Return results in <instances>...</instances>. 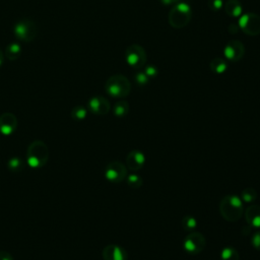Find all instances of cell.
<instances>
[{
	"label": "cell",
	"instance_id": "1",
	"mask_svg": "<svg viewBox=\"0 0 260 260\" xmlns=\"http://www.w3.org/2000/svg\"><path fill=\"white\" fill-rule=\"evenodd\" d=\"M219 212L228 221L235 222L239 220L244 213L242 199L237 195L224 196L219 203Z\"/></svg>",
	"mask_w": 260,
	"mask_h": 260
},
{
	"label": "cell",
	"instance_id": "2",
	"mask_svg": "<svg viewBox=\"0 0 260 260\" xmlns=\"http://www.w3.org/2000/svg\"><path fill=\"white\" fill-rule=\"evenodd\" d=\"M49 159V148L42 140H34L27 147L25 160L28 167L40 169L44 167Z\"/></svg>",
	"mask_w": 260,
	"mask_h": 260
},
{
	"label": "cell",
	"instance_id": "3",
	"mask_svg": "<svg viewBox=\"0 0 260 260\" xmlns=\"http://www.w3.org/2000/svg\"><path fill=\"white\" fill-rule=\"evenodd\" d=\"M107 93L113 98H125L130 93L131 83L122 74H115L108 78L105 84Z\"/></svg>",
	"mask_w": 260,
	"mask_h": 260
},
{
	"label": "cell",
	"instance_id": "4",
	"mask_svg": "<svg viewBox=\"0 0 260 260\" xmlns=\"http://www.w3.org/2000/svg\"><path fill=\"white\" fill-rule=\"evenodd\" d=\"M191 17V6L187 2H178L169 13V22L175 28H182L190 22Z\"/></svg>",
	"mask_w": 260,
	"mask_h": 260
},
{
	"label": "cell",
	"instance_id": "5",
	"mask_svg": "<svg viewBox=\"0 0 260 260\" xmlns=\"http://www.w3.org/2000/svg\"><path fill=\"white\" fill-rule=\"evenodd\" d=\"M13 31L15 37L22 42H31L37 36V25L29 18H23L14 24Z\"/></svg>",
	"mask_w": 260,
	"mask_h": 260
},
{
	"label": "cell",
	"instance_id": "6",
	"mask_svg": "<svg viewBox=\"0 0 260 260\" xmlns=\"http://www.w3.org/2000/svg\"><path fill=\"white\" fill-rule=\"evenodd\" d=\"M125 60L130 67L139 69L145 65L147 56L144 49L141 46L137 44H133L126 49Z\"/></svg>",
	"mask_w": 260,
	"mask_h": 260
},
{
	"label": "cell",
	"instance_id": "7",
	"mask_svg": "<svg viewBox=\"0 0 260 260\" xmlns=\"http://www.w3.org/2000/svg\"><path fill=\"white\" fill-rule=\"evenodd\" d=\"M238 23L242 31L248 36H257L260 34V16L256 13H242Z\"/></svg>",
	"mask_w": 260,
	"mask_h": 260
},
{
	"label": "cell",
	"instance_id": "8",
	"mask_svg": "<svg viewBox=\"0 0 260 260\" xmlns=\"http://www.w3.org/2000/svg\"><path fill=\"white\" fill-rule=\"evenodd\" d=\"M206 241L203 235L199 232H190L183 241L184 250L192 255L199 254L205 248Z\"/></svg>",
	"mask_w": 260,
	"mask_h": 260
},
{
	"label": "cell",
	"instance_id": "9",
	"mask_svg": "<svg viewBox=\"0 0 260 260\" xmlns=\"http://www.w3.org/2000/svg\"><path fill=\"white\" fill-rule=\"evenodd\" d=\"M105 177L112 183H121L127 177V168L121 161H111L105 169Z\"/></svg>",
	"mask_w": 260,
	"mask_h": 260
},
{
	"label": "cell",
	"instance_id": "10",
	"mask_svg": "<svg viewBox=\"0 0 260 260\" xmlns=\"http://www.w3.org/2000/svg\"><path fill=\"white\" fill-rule=\"evenodd\" d=\"M245 47L242 42L238 40L230 41L223 48V56L232 62H237L244 57Z\"/></svg>",
	"mask_w": 260,
	"mask_h": 260
},
{
	"label": "cell",
	"instance_id": "11",
	"mask_svg": "<svg viewBox=\"0 0 260 260\" xmlns=\"http://www.w3.org/2000/svg\"><path fill=\"white\" fill-rule=\"evenodd\" d=\"M17 118L14 114L6 112L0 116V133L9 136L17 129Z\"/></svg>",
	"mask_w": 260,
	"mask_h": 260
},
{
	"label": "cell",
	"instance_id": "12",
	"mask_svg": "<svg viewBox=\"0 0 260 260\" xmlns=\"http://www.w3.org/2000/svg\"><path fill=\"white\" fill-rule=\"evenodd\" d=\"M87 107L89 109V111L94 114V115H99V116H103L109 113L110 111V103L109 101L101 95H96V96H92L88 103H87Z\"/></svg>",
	"mask_w": 260,
	"mask_h": 260
},
{
	"label": "cell",
	"instance_id": "13",
	"mask_svg": "<svg viewBox=\"0 0 260 260\" xmlns=\"http://www.w3.org/2000/svg\"><path fill=\"white\" fill-rule=\"evenodd\" d=\"M104 260H127L126 251L117 245H108L102 252Z\"/></svg>",
	"mask_w": 260,
	"mask_h": 260
},
{
	"label": "cell",
	"instance_id": "14",
	"mask_svg": "<svg viewBox=\"0 0 260 260\" xmlns=\"http://www.w3.org/2000/svg\"><path fill=\"white\" fill-rule=\"evenodd\" d=\"M144 162H145V156L138 149L131 150L128 153L126 158V166L131 171H138L142 169L144 166Z\"/></svg>",
	"mask_w": 260,
	"mask_h": 260
},
{
	"label": "cell",
	"instance_id": "15",
	"mask_svg": "<svg viewBox=\"0 0 260 260\" xmlns=\"http://www.w3.org/2000/svg\"><path fill=\"white\" fill-rule=\"evenodd\" d=\"M245 218L248 224L252 228H260V206L251 205L245 211Z\"/></svg>",
	"mask_w": 260,
	"mask_h": 260
},
{
	"label": "cell",
	"instance_id": "16",
	"mask_svg": "<svg viewBox=\"0 0 260 260\" xmlns=\"http://www.w3.org/2000/svg\"><path fill=\"white\" fill-rule=\"evenodd\" d=\"M224 11L231 17H240L242 15V4L239 0H228L224 4Z\"/></svg>",
	"mask_w": 260,
	"mask_h": 260
},
{
	"label": "cell",
	"instance_id": "17",
	"mask_svg": "<svg viewBox=\"0 0 260 260\" xmlns=\"http://www.w3.org/2000/svg\"><path fill=\"white\" fill-rule=\"evenodd\" d=\"M209 67L213 73L216 74H222L228 69V63L226 61L221 57H215L211 60Z\"/></svg>",
	"mask_w": 260,
	"mask_h": 260
},
{
	"label": "cell",
	"instance_id": "18",
	"mask_svg": "<svg viewBox=\"0 0 260 260\" xmlns=\"http://www.w3.org/2000/svg\"><path fill=\"white\" fill-rule=\"evenodd\" d=\"M7 168L12 173H19L24 169V161L19 156H12L7 160Z\"/></svg>",
	"mask_w": 260,
	"mask_h": 260
},
{
	"label": "cell",
	"instance_id": "19",
	"mask_svg": "<svg viewBox=\"0 0 260 260\" xmlns=\"http://www.w3.org/2000/svg\"><path fill=\"white\" fill-rule=\"evenodd\" d=\"M20 54H21V48H20L19 44H17V43L9 44L5 51V56L10 61H14V60L18 59Z\"/></svg>",
	"mask_w": 260,
	"mask_h": 260
},
{
	"label": "cell",
	"instance_id": "20",
	"mask_svg": "<svg viewBox=\"0 0 260 260\" xmlns=\"http://www.w3.org/2000/svg\"><path fill=\"white\" fill-rule=\"evenodd\" d=\"M113 112H114V115L116 117H119V118L125 117L128 114V112H129V104H128V102H126V101H119V102H117L115 104V106H114Z\"/></svg>",
	"mask_w": 260,
	"mask_h": 260
},
{
	"label": "cell",
	"instance_id": "21",
	"mask_svg": "<svg viewBox=\"0 0 260 260\" xmlns=\"http://www.w3.org/2000/svg\"><path fill=\"white\" fill-rule=\"evenodd\" d=\"M221 260H240L238 251L233 247H225L220 253Z\"/></svg>",
	"mask_w": 260,
	"mask_h": 260
},
{
	"label": "cell",
	"instance_id": "22",
	"mask_svg": "<svg viewBox=\"0 0 260 260\" xmlns=\"http://www.w3.org/2000/svg\"><path fill=\"white\" fill-rule=\"evenodd\" d=\"M127 184L132 189H138L142 186L143 180L142 178L137 174H130L127 177Z\"/></svg>",
	"mask_w": 260,
	"mask_h": 260
},
{
	"label": "cell",
	"instance_id": "23",
	"mask_svg": "<svg viewBox=\"0 0 260 260\" xmlns=\"http://www.w3.org/2000/svg\"><path fill=\"white\" fill-rule=\"evenodd\" d=\"M257 198V192L253 188H246L241 192V199L244 202L251 203Z\"/></svg>",
	"mask_w": 260,
	"mask_h": 260
},
{
	"label": "cell",
	"instance_id": "24",
	"mask_svg": "<svg viewBox=\"0 0 260 260\" xmlns=\"http://www.w3.org/2000/svg\"><path fill=\"white\" fill-rule=\"evenodd\" d=\"M182 226L187 232H193L197 226V221L194 216L192 215H186L182 219Z\"/></svg>",
	"mask_w": 260,
	"mask_h": 260
},
{
	"label": "cell",
	"instance_id": "25",
	"mask_svg": "<svg viewBox=\"0 0 260 260\" xmlns=\"http://www.w3.org/2000/svg\"><path fill=\"white\" fill-rule=\"evenodd\" d=\"M86 115H87V111L82 106H76L71 110V118L76 121H81L85 119Z\"/></svg>",
	"mask_w": 260,
	"mask_h": 260
},
{
	"label": "cell",
	"instance_id": "26",
	"mask_svg": "<svg viewBox=\"0 0 260 260\" xmlns=\"http://www.w3.org/2000/svg\"><path fill=\"white\" fill-rule=\"evenodd\" d=\"M134 79H135V82L138 84V85H145L147 82H148V76L144 73V72H137L135 75H134Z\"/></svg>",
	"mask_w": 260,
	"mask_h": 260
},
{
	"label": "cell",
	"instance_id": "27",
	"mask_svg": "<svg viewBox=\"0 0 260 260\" xmlns=\"http://www.w3.org/2000/svg\"><path fill=\"white\" fill-rule=\"evenodd\" d=\"M207 5L211 10L218 11L223 7V1L222 0H208Z\"/></svg>",
	"mask_w": 260,
	"mask_h": 260
},
{
	"label": "cell",
	"instance_id": "28",
	"mask_svg": "<svg viewBox=\"0 0 260 260\" xmlns=\"http://www.w3.org/2000/svg\"><path fill=\"white\" fill-rule=\"evenodd\" d=\"M143 72L148 76V78H152V77H155L157 75L158 69L154 65H147V66H145Z\"/></svg>",
	"mask_w": 260,
	"mask_h": 260
},
{
	"label": "cell",
	"instance_id": "29",
	"mask_svg": "<svg viewBox=\"0 0 260 260\" xmlns=\"http://www.w3.org/2000/svg\"><path fill=\"white\" fill-rule=\"evenodd\" d=\"M251 243H252V246L256 249V250H259L260 251V231L256 232L253 237H252V240H251Z\"/></svg>",
	"mask_w": 260,
	"mask_h": 260
},
{
	"label": "cell",
	"instance_id": "30",
	"mask_svg": "<svg viewBox=\"0 0 260 260\" xmlns=\"http://www.w3.org/2000/svg\"><path fill=\"white\" fill-rule=\"evenodd\" d=\"M0 260H13L12 255L7 251H0Z\"/></svg>",
	"mask_w": 260,
	"mask_h": 260
},
{
	"label": "cell",
	"instance_id": "31",
	"mask_svg": "<svg viewBox=\"0 0 260 260\" xmlns=\"http://www.w3.org/2000/svg\"><path fill=\"white\" fill-rule=\"evenodd\" d=\"M164 5H172V4H177L180 2V0H159Z\"/></svg>",
	"mask_w": 260,
	"mask_h": 260
},
{
	"label": "cell",
	"instance_id": "32",
	"mask_svg": "<svg viewBox=\"0 0 260 260\" xmlns=\"http://www.w3.org/2000/svg\"><path fill=\"white\" fill-rule=\"evenodd\" d=\"M3 59H4V55H3L2 50L0 49V66H1V65H2V63H3Z\"/></svg>",
	"mask_w": 260,
	"mask_h": 260
}]
</instances>
